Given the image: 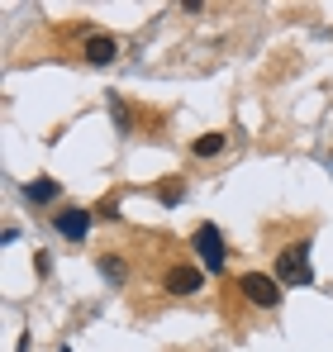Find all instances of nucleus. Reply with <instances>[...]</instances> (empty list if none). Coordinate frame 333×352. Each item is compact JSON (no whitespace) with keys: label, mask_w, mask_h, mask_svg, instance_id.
Here are the masks:
<instances>
[{"label":"nucleus","mask_w":333,"mask_h":352,"mask_svg":"<svg viewBox=\"0 0 333 352\" xmlns=\"http://www.w3.org/2000/svg\"><path fill=\"white\" fill-rule=\"evenodd\" d=\"M277 276L281 286H314V267H310V243H295V248H281L277 257Z\"/></svg>","instance_id":"nucleus-1"},{"label":"nucleus","mask_w":333,"mask_h":352,"mask_svg":"<svg viewBox=\"0 0 333 352\" xmlns=\"http://www.w3.org/2000/svg\"><path fill=\"white\" fill-rule=\"evenodd\" d=\"M238 291H243L248 305H257V309H277L286 286H281L272 272H243V276H238Z\"/></svg>","instance_id":"nucleus-2"},{"label":"nucleus","mask_w":333,"mask_h":352,"mask_svg":"<svg viewBox=\"0 0 333 352\" xmlns=\"http://www.w3.org/2000/svg\"><path fill=\"white\" fill-rule=\"evenodd\" d=\"M191 248H195V257L205 262V272L224 276V257H228V248H224L219 224H195V234H191Z\"/></svg>","instance_id":"nucleus-3"},{"label":"nucleus","mask_w":333,"mask_h":352,"mask_svg":"<svg viewBox=\"0 0 333 352\" xmlns=\"http://www.w3.org/2000/svg\"><path fill=\"white\" fill-rule=\"evenodd\" d=\"M200 286H205V272H200V267H191V262H171V267L162 272V291L176 295V300L200 295Z\"/></svg>","instance_id":"nucleus-4"},{"label":"nucleus","mask_w":333,"mask_h":352,"mask_svg":"<svg viewBox=\"0 0 333 352\" xmlns=\"http://www.w3.org/2000/svg\"><path fill=\"white\" fill-rule=\"evenodd\" d=\"M91 219H96V210L72 205V210H57V214H53V229H57L62 238H72V243H81V238L91 234Z\"/></svg>","instance_id":"nucleus-5"},{"label":"nucleus","mask_w":333,"mask_h":352,"mask_svg":"<svg viewBox=\"0 0 333 352\" xmlns=\"http://www.w3.org/2000/svg\"><path fill=\"white\" fill-rule=\"evenodd\" d=\"M81 58L91 62V67H110V62L119 58V38H110V34H91L86 48H81Z\"/></svg>","instance_id":"nucleus-6"},{"label":"nucleus","mask_w":333,"mask_h":352,"mask_svg":"<svg viewBox=\"0 0 333 352\" xmlns=\"http://www.w3.org/2000/svg\"><path fill=\"white\" fill-rule=\"evenodd\" d=\"M57 195H62V186H57L53 176H39V181H24V200H29V205H53Z\"/></svg>","instance_id":"nucleus-7"},{"label":"nucleus","mask_w":333,"mask_h":352,"mask_svg":"<svg viewBox=\"0 0 333 352\" xmlns=\"http://www.w3.org/2000/svg\"><path fill=\"white\" fill-rule=\"evenodd\" d=\"M224 148H228V133H224V129H215V133H200V138L191 143V157L210 162V157H219Z\"/></svg>","instance_id":"nucleus-8"},{"label":"nucleus","mask_w":333,"mask_h":352,"mask_svg":"<svg viewBox=\"0 0 333 352\" xmlns=\"http://www.w3.org/2000/svg\"><path fill=\"white\" fill-rule=\"evenodd\" d=\"M96 267H100V276H105V281H114V286L124 281V257H114V252H100V257H96Z\"/></svg>","instance_id":"nucleus-9"},{"label":"nucleus","mask_w":333,"mask_h":352,"mask_svg":"<svg viewBox=\"0 0 333 352\" xmlns=\"http://www.w3.org/2000/svg\"><path fill=\"white\" fill-rule=\"evenodd\" d=\"M181 195H186V181H181V176H171V181L158 186V200H162V205H181Z\"/></svg>","instance_id":"nucleus-10"},{"label":"nucleus","mask_w":333,"mask_h":352,"mask_svg":"<svg viewBox=\"0 0 333 352\" xmlns=\"http://www.w3.org/2000/svg\"><path fill=\"white\" fill-rule=\"evenodd\" d=\"M105 105H110V119H114V129H119V133H133V119H129V110H124V100H119V96H110Z\"/></svg>","instance_id":"nucleus-11"},{"label":"nucleus","mask_w":333,"mask_h":352,"mask_svg":"<svg viewBox=\"0 0 333 352\" xmlns=\"http://www.w3.org/2000/svg\"><path fill=\"white\" fill-rule=\"evenodd\" d=\"M96 219H119V195H105V200H100V205H96Z\"/></svg>","instance_id":"nucleus-12"},{"label":"nucleus","mask_w":333,"mask_h":352,"mask_svg":"<svg viewBox=\"0 0 333 352\" xmlns=\"http://www.w3.org/2000/svg\"><path fill=\"white\" fill-rule=\"evenodd\" d=\"M62 352H72V348H62Z\"/></svg>","instance_id":"nucleus-13"}]
</instances>
